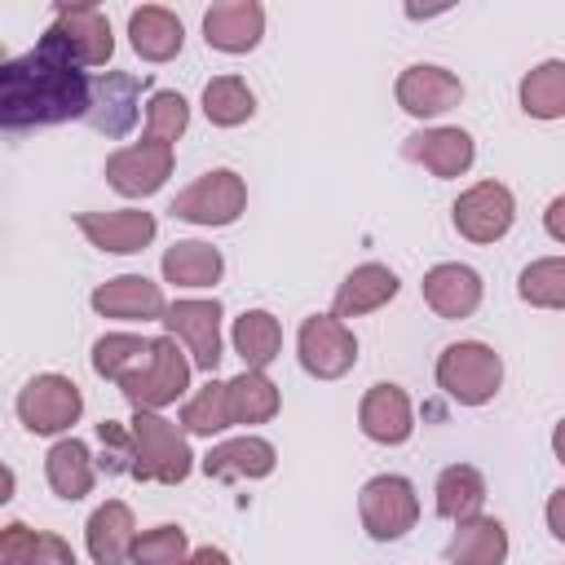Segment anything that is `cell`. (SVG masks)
<instances>
[{"instance_id": "6da1fadb", "label": "cell", "mask_w": 565, "mask_h": 565, "mask_svg": "<svg viewBox=\"0 0 565 565\" xmlns=\"http://www.w3.org/2000/svg\"><path fill=\"white\" fill-rule=\"evenodd\" d=\"M88 102L93 79L44 44H35L26 57L4 62L0 71V119L13 132L88 115Z\"/></svg>"}, {"instance_id": "7a4b0ae2", "label": "cell", "mask_w": 565, "mask_h": 565, "mask_svg": "<svg viewBox=\"0 0 565 565\" xmlns=\"http://www.w3.org/2000/svg\"><path fill=\"white\" fill-rule=\"evenodd\" d=\"M190 463H194V455L177 424H168L154 411L132 415V477L177 486L190 477Z\"/></svg>"}, {"instance_id": "3957f363", "label": "cell", "mask_w": 565, "mask_h": 565, "mask_svg": "<svg viewBox=\"0 0 565 565\" xmlns=\"http://www.w3.org/2000/svg\"><path fill=\"white\" fill-rule=\"evenodd\" d=\"M503 380V366H499V353L490 344H477V340H463V344H450L441 358H437V384L463 402V406H481L494 397Z\"/></svg>"}, {"instance_id": "277c9868", "label": "cell", "mask_w": 565, "mask_h": 565, "mask_svg": "<svg viewBox=\"0 0 565 565\" xmlns=\"http://www.w3.org/2000/svg\"><path fill=\"white\" fill-rule=\"evenodd\" d=\"M190 384V362L181 358L177 340L172 335H159L150 340V362L141 371H132L128 380H119L124 397L137 406V411H159L168 402H177Z\"/></svg>"}, {"instance_id": "5b68a950", "label": "cell", "mask_w": 565, "mask_h": 565, "mask_svg": "<svg viewBox=\"0 0 565 565\" xmlns=\"http://www.w3.org/2000/svg\"><path fill=\"white\" fill-rule=\"evenodd\" d=\"M40 44L53 49L57 57H66L71 66H102V62L110 57V49H115L110 22H106L102 9H93V4L57 9V22L44 31Z\"/></svg>"}, {"instance_id": "8992f818", "label": "cell", "mask_w": 565, "mask_h": 565, "mask_svg": "<svg viewBox=\"0 0 565 565\" xmlns=\"http://www.w3.org/2000/svg\"><path fill=\"white\" fill-rule=\"evenodd\" d=\"M243 203H247L243 177L230 168H216V172L199 177L190 190H181L168 212L181 221H194V225H230V221H238Z\"/></svg>"}, {"instance_id": "52a82bcc", "label": "cell", "mask_w": 565, "mask_h": 565, "mask_svg": "<svg viewBox=\"0 0 565 565\" xmlns=\"http://www.w3.org/2000/svg\"><path fill=\"white\" fill-rule=\"evenodd\" d=\"M358 512H362V525L371 539L388 543V539H402L415 516H419V503H415V490L406 477H375L362 486V499H358Z\"/></svg>"}, {"instance_id": "ba28073f", "label": "cell", "mask_w": 565, "mask_h": 565, "mask_svg": "<svg viewBox=\"0 0 565 565\" xmlns=\"http://www.w3.org/2000/svg\"><path fill=\"white\" fill-rule=\"evenodd\" d=\"M84 397L66 375H35L22 393H18V415L31 433H62L79 419Z\"/></svg>"}, {"instance_id": "9c48e42d", "label": "cell", "mask_w": 565, "mask_h": 565, "mask_svg": "<svg viewBox=\"0 0 565 565\" xmlns=\"http://www.w3.org/2000/svg\"><path fill=\"white\" fill-rule=\"evenodd\" d=\"M168 172H172V146H168V141H154V137H146V141H137V146H124V150H115V154L106 159L110 185H115L119 194H128V199L154 194V190L168 181Z\"/></svg>"}, {"instance_id": "30bf717a", "label": "cell", "mask_w": 565, "mask_h": 565, "mask_svg": "<svg viewBox=\"0 0 565 565\" xmlns=\"http://www.w3.org/2000/svg\"><path fill=\"white\" fill-rule=\"evenodd\" d=\"M163 327L190 344L194 366L216 371L221 362V305L216 300H177L163 309Z\"/></svg>"}, {"instance_id": "8fae6325", "label": "cell", "mask_w": 565, "mask_h": 565, "mask_svg": "<svg viewBox=\"0 0 565 565\" xmlns=\"http://www.w3.org/2000/svg\"><path fill=\"white\" fill-rule=\"evenodd\" d=\"M353 358H358V344H353V335L344 331L340 318H322L318 313V318L300 322V362H305L309 375L335 380V375H344L353 366Z\"/></svg>"}, {"instance_id": "7c38bea8", "label": "cell", "mask_w": 565, "mask_h": 565, "mask_svg": "<svg viewBox=\"0 0 565 565\" xmlns=\"http://www.w3.org/2000/svg\"><path fill=\"white\" fill-rule=\"evenodd\" d=\"M512 225V194L499 181H481L455 203V230L472 243H494Z\"/></svg>"}, {"instance_id": "4fadbf2b", "label": "cell", "mask_w": 565, "mask_h": 565, "mask_svg": "<svg viewBox=\"0 0 565 565\" xmlns=\"http://www.w3.org/2000/svg\"><path fill=\"white\" fill-rule=\"evenodd\" d=\"M141 84L137 75L124 71H106L93 79V102H88V124L106 137H124L137 124V102H141Z\"/></svg>"}, {"instance_id": "5bb4252c", "label": "cell", "mask_w": 565, "mask_h": 565, "mask_svg": "<svg viewBox=\"0 0 565 565\" xmlns=\"http://www.w3.org/2000/svg\"><path fill=\"white\" fill-rule=\"evenodd\" d=\"M79 230L102 252H141L154 238V216L124 207V212H79Z\"/></svg>"}, {"instance_id": "9a60e30c", "label": "cell", "mask_w": 565, "mask_h": 565, "mask_svg": "<svg viewBox=\"0 0 565 565\" xmlns=\"http://www.w3.org/2000/svg\"><path fill=\"white\" fill-rule=\"evenodd\" d=\"M459 97H463V84H459L450 71H441V66H406L402 79H397V102H402V110H411V115H419V119L459 106Z\"/></svg>"}, {"instance_id": "2e32d148", "label": "cell", "mask_w": 565, "mask_h": 565, "mask_svg": "<svg viewBox=\"0 0 565 565\" xmlns=\"http://www.w3.org/2000/svg\"><path fill=\"white\" fill-rule=\"evenodd\" d=\"M207 44L221 53H247L260 31H265V9L256 0H230V4H212L203 18Z\"/></svg>"}, {"instance_id": "e0dca14e", "label": "cell", "mask_w": 565, "mask_h": 565, "mask_svg": "<svg viewBox=\"0 0 565 565\" xmlns=\"http://www.w3.org/2000/svg\"><path fill=\"white\" fill-rule=\"evenodd\" d=\"M402 154L424 163L433 177H459L472 163V137L463 128H428V132L406 137Z\"/></svg>"}, {"instance_id": "ac0fdd59", "label": "cell", "mask_w": 565, "mask_h": 565, "mask_svg": "<svg viewBox=\"0 0 565 565\" xmlns=\"http://www.w3.org/2000/svg\"><path fill=\"white\" fill-rule=\"evenodd\" d=\"M93 309L106 313V318L146 322V318H163V291L141 274H124V278L93 291Z\"/></svg>"}, {"instance_id": "d6986e66", "label": "cell", "mask_w": 565, "mask_h": 565, "mask_svg": "<svg viewBox=\"0 0 565 565\" xmlns=\"http://www.w3.org/2000/svg\"><path fill=\"white\" fill-rule=\"evenodd\" d=\"M203 472L216 481H256L274 472V446L265 437H234L203 455Z\"/></svg>"}, {"instance_id": "ffe728a7", "label": "cell", "mask_w": 565, "mask_h": 565, "mask_svg": "<svg viewBox=\"0 0 565 565\" xmlns=\"http://www.w3.org/2000/svg\"><path fill=\"white\" fill-rule=\"evenodd\" d=\"M358 419H362V433H366L371 441H384V446L406 441L411 428H415V424H411V402H406V393H402L397 384H375V388L362 397Z\"/></svg>"}, {"instance_id": "44dd1931", "label": "cell", "mask_w": 565, "mask_h": 565, "mask_svg": "<svg viewBox=\"0 0 565 565\" xmlns=\"http://www.w3.org/2000/svg\"><path fill=\"white\" fill-rule=\"evenodd\" d=\"M424 300L441 318H468L481 305V278L468 265H437L424 274Z\"/></svg>"}, {"instance_id": "7402d4cb", "label": "cell", "mask_w": 565, "mask_h": 565, "mask_svg": "<svg viewBox=\"0 0 565 565\" xmlns=\"http://www.w3.org/2000/svg\"><path fill=\"white\" fill-rule=\"evenodd\" d=\"M137 547V530H132V512L110 499L88 516V556L97 565H124Z\"/></svg>"}, {"instance_id": "603a6c76", "label": "cell", "mask_w": 565, "mask_h": 565, "mask_svg": "<svg viewBox=\"0 0 565 565\" xmlns=\"http://www.w3.org/2000/svg\"><path fill=\"white\" fill-rule=\"evenodd\" d=\"M503 556H508V530L494 516L459 521L455 539L446 543L450 565H503Z\"/></svg>"}, {"instance_id": "cb8c5ba5", "label": "cell", "mask_w": 565, "mask_h": 565, "mask_svg": "<svg viewBox=\"0 0 565 565\" xmlns=\"http://www.w3.org/2000/svg\"><path fill=\"white\" fill-rule=\"evenodd\" d=\"M393 296H397V274L384 269V265H362V269H353L340 282V291H335V318L371 313V309H380Z\"/></svg>"}, {"instance_id": "d4e9b609", "label": "cell", "mask_w": 565, "mask_h": 565, "mask_svg": "<svg viewBox=\"0 0 565 565\" xmlns=\"http://www.w3.org/2000/svg\"><path fill=\"white\" fill-rule=\"evenodd\" d=\"M128 35H132V49L146 57V62H168L181 53V22L177 13L159 9V4H146L128 18Z\"/></svg>"}, {"instance_id": "484cf974", "label": "cell", "mask_w": 565, "mask_h": 565, "mask_svg": "<svg viewBox=\"0 0 565 565\" xmlns=\"http://www.w3.org/2000/svg\"><path fill=\"white\" fill-rule=\"evenodd\" d=\"M0 565H75V552L57 534H35L13 521L0 534Z\"/></svg>"}, {"instance_id": "4316f807", "label": "cell", "mask_w": 565, "mask_h": 565, "mask_svg": "<svg viewBox=\"0 0 565 565\" xmlns=\"http://www.w3.org/2000/svg\"><path fill=\"white\" fill-rule=\"evenodd\" d=\"M44 472H49V486L62 494V499H84L93 490V455L84 441L66 437L49 450L44 459Z\"/></svg>"}, {"instance_id": "83f0119b", "label": "cell", "mask_w": 565, "mask_h": 565, "mask_svg": "<svg viewBox=\"0 0 565 565\" xmlns=\"http://www.w3.org/2000/svg\"><path fill=\"white\" fill-rule=\"evenodd\" d=\"M486 503V481L477 468L468 463H450L441 477H437V512L450 516V521H472Z\"/></svg>"}, {"instance_id": "f1b7e54d", "label": "cell", "mask_w": 565, "mask_h": 565, "mask_svg": "<svg viewBox=\"0 0 565 565\" xmlns=\"http://www.w3.org/2000/svg\"><path fill=\"white\" fill-rule=\"evenodd\" d=\"M163 278L177 287H212L221 278V252L207 243H172L163 252Z\"/></svg>"}, {"instance_id": "f546056e", "label": "cell", "mask_w": 565, "mask_h": 565, "mask_svg": "<svg viewBox=\"0 0 565 565\" xmlns=\"http://www.w3.org/2000/svg\"><path fill=\"white\" fill-rule=\"evenodd\" d=\"M278 344H282V331H278V318L274 313L252 309V313H243L234 322V349L247 362V371H265L278 358Z\"/></svg>"}, {"instance_id": "4dcf8cb0", "label": "cell", "mask_w": 565, "mask_h": 565, "mask_svg": "<svg viewBox=\"0 0 565 565\" xmlns=\"http://www.w3.org/2000/svg\"><path fill=\"white\" fill-rule=\"evenodd\" d=\"M521 106L534 119L565 115V62H543L521 79Z\"/></svg>"}, {"instance_id": "1f68e13d", "label": "cell", "mask_w": 565, "mask_h": 565, "mask_svg": "<svg viewBox=\"0 0 565 565\" xmlns=\"http://www.w3.org/2000/svg\"><path fill=\"white\" fill-rule=\"evenodd\" d=\"M230 415L234 424H265L278 415V388L260 371H243L230 380Z\"/></svg>"}, {"instance_id": "d6a6232c", "label": "cell", "mask_w": 565, "mask_h": 565, "mask_svg": "<svg viewBox=\"0 0 565 565\" xmlns=\"http://www.w3.org/2000/svg\"><path fill=\"white\" fill-rule=\"evenodd\" d=\"M150 362V340L141 335H102L93 344V371L102 380H128L132 371H141Z\"/></svg>"}, {"instance_id": "836d02e7", "label": "cell", "mask_w": 565, "mask_h": 565, "mask_svg": "<svg viewBox=\"0 0 565 565\" xmlns=\"http://www.w3.org/2000/svg\"><path fill=\"white\" fill-rule=\"evenodd\" d=\"M203 110H207L212 124L234 128V124L252 119L256 102H252V88H247L238 75H216V79L203 88Z\"/></svg>"}, {"instance_id": "e575fe53", "label": "cell", "mask_w": 565, "mask_h": 565, "mask_svg": "<svg viewBox=\"0 0 565 565\" xmlns=\"http://www.w3.org/2000/svg\"><path fill=\"white\" fill-rule=\"evenodd\" d=\"M181 424L190 428V433H203V437H212V433H221V428H230L234 424V415H230V384H203L190 402H185V411H181Z\"/></svg>"}, {"instance_id": "d590c367", "label": "cell", "mask_w": 565, "mask_h": 565, "mask_svg": "<svg viewBox=\"0 0 565 565\" xmlns=\"http://www.w3.org/2000/svg\"><path fill=\"white\" fill-rule=\"evenodd\" d=\"M521 300L539 305V309H565V260L547 256L525 265L521 274Z\"/></svg>"}, {"instance_id": "8d00e7d4", "label": "cell", "mask_w": 565, "mask_h": 565, "mask_svg": "<svg viewBox=\"0 0 565 565\" xmlns=\"http://www.w3.org/2000/svg\"><path fill=\"white\" fill-rule=\"evenodd\" d=\"M132 565H185V530L159 525L141 534L132 547Z\"/></svg>"}, {"instance_id": "74e56055", "label": "cell", "mask_w": 565, "mask_h": 565, "mask_svg": "<svg viewBox=\"0 0 565 565\" xmlns=\"http://www.w3.org/2000/svg\"><path fill=\"white\" fill-rule=\"evenodd\" d=\"M185 119H190V110H185V97L181 93H154L150 106H146V132L154 141H168L172 146L185 132Z\"/></svg>"}, {"instance_id": "f35d334b", "label": "cell", "mask_w": 565, "mask_h": 565, "mask_svg": "<svg viewBox=\"0 0 565 565\" xmlns=\"http://www.w3.org/2000/svg\"><path fill=\"white\" fill-rule=\"evenodd\" d=\"M97 441H102V468L106 472H132V428L102 419Z\"/></svg>"}, {"instance_id": "ab89813d", "label": "cell", "mask_w": 565, "mask_h": 565, "mask_svg": "<svg viewBox=\"0 0 565 565\" xmlns=\"http://www.w3.org/2000/svg\"><path fill=\"white\" fill-rule=\"evenodd\" d=\"M547 525H552L556 539H565V490H556V494L547 499Z\"/></svg>"}, {"instance_id": "60d3db41", "label": "cell", "mask_w": 565, "mask_h": 565, "mask_svg": "<svg viewBox=\"0 0 565 565\" xmlns=\"http://www.w3.org/2000/svg\"><path fill=\"white\" fill-rule=\"evenodd\" d=\"M543 221H547V234H552V238H561V243H565V194H561V199H552V203H547V216H543Z\"/></svg>"}, {"instance_id": "b9f144b4", "label": "cell", "mask_w": 565, "mask_h": 565, "mask_svg": "<svg viewBox=\"0 0 565 565\" xmlns=\"http://www.w3.org/2000/svg\"><path fill=\"white\" fill-rule=\"evenodd\" d=\"M185 565H230V556H225V552H216V547H199Z\"/></svg>"}, {"instance_id": "7bdbcfd3", "label": "cell", "mask_w": 565, "mask_h": 565, "mask_svg": "<svg viewBox=\"0 0 565 565\" xmlns=\"http://www.w3.org/2000/svg\"><path fill=\"white\" fill-rule=\"evenodd\" d=\"M552 450H556V459L565 463V419L556 424V433H552Z\"/></svg>"}]
</instances>
